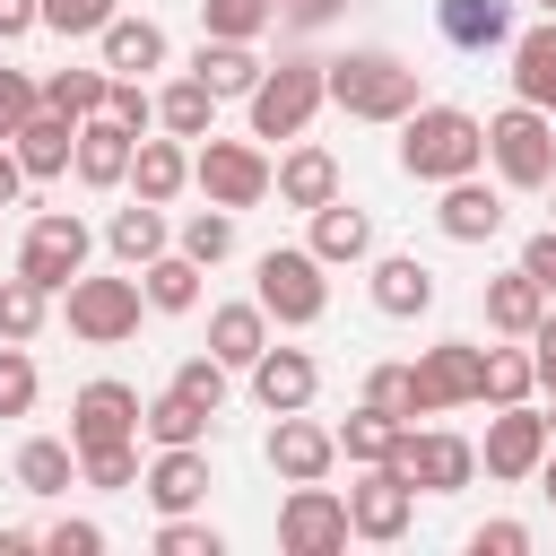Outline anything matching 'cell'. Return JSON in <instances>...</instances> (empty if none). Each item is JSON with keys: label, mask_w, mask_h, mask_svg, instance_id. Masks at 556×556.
<instances>
[{"label": "cell", "mask_w": 556, "mask_h": 556, "mask_svg": "<svg viewBox=\"0 0 556 556\" xmlns=\"http://www.w3.org/2000/svg\"><path fill=\"white\" fill-rule=\"evenodd\" d=\"M321 96H330L348 122H400V113L426 104V96H417V70H408L400 52H382V43H356V52L321 61Z\"/></svg>", "instance_id": "cell-1"}, {"label": "cell", "mask_w": 556, "mask_h": 556, "mask_svg": "<svg viewBox=\"0 0 556 556\" xmlns=\"http://www.w3.org/2000/svg\"><path fill=\"white\" fill-rule=\"evenodd\" d=\"M486 165V122L460 113V104H417L400 113V174L408 182H452V174H478Z\"/></svg>", "instance_id": "cell-2"}, {"label": "cell", "mask_w": 556, "mask_h": 556, "mask_svg": "<svg viewBox=\"0 0 556 556\" xmlns=\"http://www.w3.org/2000/svg\"><path fill=\"white\" fill-rule=\"evenodd\" d=\"M252 304L278 321V330H313L330 313V278L313 261V243H269L261 269H252Z\"/></svg>", "instance_id": "cell-3"}, {"label": "cell", "mask_w": 556, "mask_h": 556, "mask_svg": "<svg viewBox=\"0 0 556 556\" xmlns=\"http://www.w3.org/2000/svg\"><path fill=\"white\" fill-rule=\"evenodd\" d=\"M243 104H252V139H304L313 113L330 104V96H321V61H313V52H278Z\"/></svg>", "instance_id": "cell-4"}, {"label": "cell", "mask_w": 556, "mask_h": 556, "mask_svg": "<svg viewBox=\"0 0 556 556\" xmlns=\"http://www.w3.org/2000/svg\"><path fill=\"white\" fill-rule=\"evenodd\" d=\"M486 165H495L504 191H547V174H556V113L504 104V113L486 122Z\"/></svg>", "instance_id": "cell-5"}, {"label": "cell", "mask_w": 556, "mask_h": 556, "mask_svg": "<svg viewBox=\"0 0 556 556\" xmlns=\"http://www.w3.org/2000/svg\"><path fill=\"white\" fill-rule=\"evenodd\" d=\"M191 191L208 200V208H261L269 200V156L252 148V139H200L191 148Z\"/></svg>", "instance_id": "cell-6"}, {"label": "cell", "mask_w": 556, "mask_h": 556, "mask_svg": "<svg viewBox=\"0 0 556 556\" xmlns=\"http://www.w3.org/2000/svg\"><path fill=\"white\" fill-rule=\"evenodd\" d=\"M87 252H96L87 217H78V208H43V217L26 226V243H17V278H35L43 295H61V287L87 269Z\"/></svg>", "instance_id": "cell-7"}, {"label": "cell", "mask_w": 556, "mask_h": 556, "mask_svg": "<svg viewBox=\"0 0 556 556\" xmlns=\"http://www.w3.org/2000/svg\"><path fill=\"white\" fill-rule=\"evenodd\" d=\"M61 295H70V339H87V348H122V339L139 330V313H148L139 278H87V269H78Z\"/></svg>", "instance_id": "cell-8"}, {"label": "cell", "mask_w": 556, "mask_h": 556, "mask_svg": "<svg viewBox=\"0 0 556 556\" xmlns=\"http://www.w3.org/2000/svg\"><path fill=\"white\" fill-rule=\"evenodd\" d=\"M391 469H400L417 495H460V486L478 478V443L452 434V426H408L400 452H391Z\"/></svg>", "instance_id": "cell-9"}, {"label": "cell", "mask_w": 556, "mask_h": 556, "mask_svg": "<svg viewBox=\"0 0 556 556\" xmlns=\"http://www.w3.org/2000/svg\"><path fill=\"white\" fill-rule=\"evenodd\" d=\"M478 374H486V348H478V339H434V348L408 365L417 417H443V408H478Z\"/></svg>", "instance_id": "cell-10"}, {"label": "cell", "mask_w": 556, "mask_h": 556, "mask_svg": "<svg viewBox=\"0 0 556 556\" xmlns=\"http://www.w3.org/2000/svg\"><path fill=\"white\" fill-rule=\"evenodd\" d=\"M113 443H139V391L113 382V374H96L70 400V452L87 460V452H113Z\"/></svg>", "instance_id": "cell-11"}, {"label": "cell", "mask_w": 556, "mask_h": 556, "mask_svg": "<svg viewBox=\"0 0 556 556\" xmlns=\"http://www.w3.org/2000/svg\"><path fill=\"white\" fill-rule=\"evenodd\" d=\"M278 547H287V556H339V547H348V495L321 486V478L287 486V504H278Z\"/></svg>", "instance_id": "cell-12"}, {"label": "cell", "mask_w": 556, "mask_h": 556, "mask_svg": "<svg viewBox=\"0 0 556 556\" xmlns=\"http://www.w3.org/2000/svg\"><path fill=\"white\" fill-rule=\"evenodd\" d=\"M547 417L530 408V400H513V408H495L486 417V443H478V469L486 478H504V486H521V478H539V460H547Z\"/></svg>", "instance_id": "cell-13"}, {"label": "cell", "mask_w": 556, "mask_h": 556, "mask_svg": "<svg viewBox=\"0 0 556 556\" xmlns=\"http://www.w3.org/2000/svg\"><path fill=\"white\" fill-rule=\"evenodd\" d=\"M408 521H417V486H408L391 460H374V469L348 486V539L391 547V539H408Z\"/></svg>", "instance_id": "cell-14"}, {"label": "cell", "mask_w": 556, "mask_h": 556, "mask_svg": "<svg viewBox=\"0 0 556 556\" xmlns=\"http://www.w3.org/2000/svg\"><path fill=\"white\" fill-rule=\"evenodd\" d=\"M130 148H139V130H122L113 113H87L78 139H70V174H78L87 191H122V182H130Z\"/></svg>", "instance_id": "cell-15"}, {"label": "cell", "mask_w": 556, "mask_h": 556, "mask_svg": "<svg viewBox=\"0 0 556 556\" xmlns=\"http://www.w3.org/2000/svg\"><path fill=\"white\" fill-rule=\"evenodd\" d=\"M208 452L200 443H156V460L139 469V495L156 504V513H191V504H208Z\"/></svg>", "instance_id": "cell-16"}, {"label": "cell", "mask_w": 556, "mask_h": 556, "mask_svg": "<svg viewBox=\"0 0 556 556\" xmlns=\"http://www.w3.org/2000/svg\"><path fill=\"white\" fill-rule=\"evenodd\" d=\"M269 469H278L287 486H304V478H330V469H339V434H330V426H313L304 408H287V417L269 426Z\"/></svg>", "instance_id": "cell-17"}, {"label": "cell", "mask_w": 556, "mask_h": 556, "mask_svg": "<svg viewBox=\"0 0 556 556\" xmlns=\"http://www.w3.org/2000/svg\"><path fill=\"white\" fill-rule=\"evenodd\" d=\"M191 191V139H148L139 130V148H130V200H156V208H174Z\"/></svg>", "instance_id": "cell-18"}, {"label": "cell", "mask_w": 556, "mask_h": 556, "mask_svg": "<svg viewBox=\"0 0 556 556\" xmlns=\"http://www.w3.org/2000/svg\"><path fill=\"white\" fill-rule=\"evenodd\" d=\"M269 191H278L287 208H304V217H313L321 200H339V156H330L321 139H295V148L269 165Z\"/></svg>", "instance_id": "cell-19"}, {"label": "cell", "mask_w": 556, "mask_h": 556, "mask_svg": "<svg viewBox=\"0 0 556 556\" xmlns=\"http://www.w3.org/2000/svg\"><path fill=\"white\" fill-rule=\"evenodd\" d=\"M313 391H321V365H313L304 348H261V356H252V400H261L269 417L313 408Z\"/></svg>", "instance_id": "cell-20"}, {"label": "cell", "mask_w": 556, "mask_h": 556, "mask_svg": "<svg viewBox=\"0 0 556 556\" xmlns=\"http://www.w3.org/2000/svg\"><path fill=\"white\" fill-rule=\"evenodd\" d=\"M165 26L156 17H130V9H113V26L96 35V61L113 70V78H148V70H165Z\"/></svg>", "instance_id": "cell-21"}, {"label": "cell", "mask_w": 556, "mask_h": 556, "mask_svg": "<svg viewBox=\"0 0 556 556\" xmlns=\"http://www.w3.org/2000/svg\"><path fill=\"white\" fill-rule=\"evenodd\" d=\"M434 226L452 243H486V235H504V191H486L478 174H452L443 200H434Z\"/></svg>", "instance_id": "cell-22"}, {"label": "cell", "mask_w": 556, "mask_h": 556, "mask_svg": "<svg viewBox=\"0 0 556 556\" xmlns=\"http://www.w3.org/2000/svg\"><path fill=\"white\" fill-rule=\"evenodd\" d=\"M70 139H78V122H70V113H52V104H35V113L9 130V148H17L26 182H52V174H70Z\"/></svg>", "instance_id": "cell-23"}, {"label": "cell", "mask_w": 556, "mask_h": 556, "mask_svg": "<svg viewBox=\"0 0 556 556\" xmlns=\"http://www.w3.org/2000/svg\"><path fill=\"white\" fill-rule=\"evenodd\" d=\"M313 261H321V269L374 261V217H365L356 200H321V208H313Z\"/></svg>", "instance_id": "cell-24"}, {"label": "cell", "mask_w": 556, "mask_h": 556, "mask_svg": "<svg viewBox=\"0 0 556 556\" xmlns=\"http://www.w3.org/2000/svg\"><path fill=\"white\" fill-rule=\"evenodd\" d=\"M374 313H382V321L434 313V269H426L417 252H382V261H374Z\"/></svg>", "instance_id": "cell-25"}, {"label": "cell", "mask_w": 556, "mask_h": 556, "mask_svg": "<svg viewBox=\"0 0 556 556\" xmlns=\"http://www.w3.org/2000/svg\"><path fill=\"white\" fill-rule=\"evenodd\" d=\"M434 26L452 52H495L513 43V0H434Z\"/></svg>", "instance_id": "cell-26"}, {"label": "cell", "mask_w": 556, "mask_h": 556, "mask_svg": "<svg viewBox=\"0 0 556 556\" xmlns=\"http://www.w3.org/2000/svg\"><path fill=\"white\" fill-rule=\"evenodd\" d=\"M261 70H269V61H261L252 43H226V35H200V52H191V78H200L217 104H226V96H252Z\"/></svg>", "instance_id": "cell-27"}, {"label": "cell", "mask_w": 556, "mask_h": 556, "mask_svg": "<svg viewBox=\"0 0 556 556\" xmlns=\"http://www.w3.org/2000/svg\"><path fill=\"white\" fill-rule=\"evenodd\" d=\"M269 348V313L243 295V304H217L208 313V356L226 365V374H252V356Z\"/></svg>", "instance_id": "cell-28"}, {"label": "cell", "mask_w": 556, "mask_h": 556, "mask_svg": "<svg viewBox=\"0 0 556 556\" xmlns=\"http://www.w3.org/2000/svg\"><path fill=\"white\" fill-rule=\"evenodd\" d=\"M539 313H547V295H539V278H530L521 261H513L504 278H486V330H495V339H530Z\"/></svg>", "instance_id": "cell-29"}, {"label": "cell", "mask_w": 556, "mask_h": 556, "mask_svg": "<svg viewBox=\"0 0 556 556\" xmlns=\"http://www.w3.org/2000/svg\"><path fill=\"white\" fill-rule=\"evenodd\" d=\"M104 243H113V261H122V269H139V261H156V252L174 243V226H165V208H156V200H122V208H113V226H104Z\"/></svg>", "instance_id": "cell-30"}, {"label": "cell", "mask_w": 556, "mask_h": 556, "mask_svg": "<svg viewBox=\"0 0 556 556\" xmlns=\"http://www.w3.org/2000/svg\"><path fill=\"white\" fill-rule=\"evenodd\" d=\"M200 278H208V269H200L191 252H174V243H165L156 261H139V295H148V313H191V304H200Z\"/></svg>", "instance_id": "cell-31"}, {"label": "cell", "mask_w": 556, "mask_h": 556, "mask_svg": "<svg viewBox=\"0 0 556 556\" xmlns=\"http://www.w3.org/2000/svg\"><path fill=\"white\" fill-rule=\"evenodd\" d=\"M513 96L539 104V113H556V17L530 26V35H513Z\"/></svg>", "instance_id": "cell-32"}, {"label": "cell", "mask_w": 556, "mask_h": 556, "mask_svg": "<svg viewBox=\"0 0 556 556\" xmlns=\"http://www.w3.org/2000/svg\"><path fill=\"white\" fill-rule=\"evenodd\" d=\"M9 478H17L26 495H70V486H78V452H70L61 434H26V443H17V469H9Z\"/></svg>", "instance_id": "cell-33"}, {"label": "cell", "mask_w": 556, "mask_h": 556, "mask_svg": "<svg viewBox=\"0 0 556 556\" xmlns=\"http://www.w3.org/2000/svg\"><path fill=\"white\" fill-rule=\"evenodd\" d=\"M208 426H217V417H208L200 400H182L174 382H165L156 400H139V434H148V443H208Z\"/></svg>", "instance_id": "cell-34"}, {"label": "cell", "mask_w": 556, "mask_h": 556, "mask_svg": "<svg viewBox=\"0 0 556 556\" xmlns=\"http://www.w3.org/2000/svg\"><path fill=\"white\" fill-rule=\"evenodd\" d=\"M330 434H339V460L374 469V460H391V452H400L408 417H391V408H365V400H356V417H348V426H330Z\"/></svg>", "instance_id": "cell-35"}, {"label": "cell", "mask_w": 556, "mask_h": 556, "mask_svg": "<svg viewBox=\"0 0 556 556\" xmlns=\"http://www.w3.org/2000/svg\"><path fill=\"white\" fill-rule=\"evenodd\" d=\"M156 130H174V139H208V130H217V96L182 70L174 87H156Z\"/></svg>", "instance_id": "cell-36"}, {"label": "cell", "mask_w": 556, "mask_h": 556, "mask_svg": "<svg viewBox=\"0 0 556 556\" xmlns=\"http://www.w3.org/2000/svg\"><path fill=\"white\" fill-rule=\"evenodd\" d=\"M278 26V0H200V35H226V43H261Z\"/></svg>", "instance_id": "cell-37"}, {"label": "cell", "mask_w": 556, "mask_h": 556, "mask_svg": "<svg viewBox=\"0 0 556 556\" xmlns=\"http://www.w3.org/2000/svg\"><path fill=\"white\" fill-rule=\"evenodd\" d=\"M104 87H113L104 61H96V70H52V78H43V104L70 113V122H87V113H104Z\"/></svg>", "instance_id": "cell-38"}, {"label": "cell", "mask_w": 556, "mask_h": 556, "mask_svg": "<svg viewBox=\"0 0 556 556\" xmlns=\"http://www.w3.org/2000/svg\"><path fill=\"white\" fill-rule=\"evenodd\" d=\"M174 252H191L200 269H217V261L235 252V208H191V217L174 226Z\"/></svg>", "instance_id": "cell-39"}, {"label": "cell", "mask_w": 556, "mask_h": 556, "mask_svg": "<svg viewBox=\"0 0 556 556\" xmlns=\"http://www.w3.org/2000/svg\"><path fill=\"white\" fill-rule=\"evenodd\" d=\"M530 391H539V374H530V348H486L478 400H486V408H513V400H530Z\"/></svg>", "instance_id": "cell-40"}, {"label": "cell", "mask_w": 556, "mask_h": 556, "mask_svg": "<svg viewBox=\"0 0 556 556\" xmlns=\"http://www.w3.org/2000/svg\"><path fill=\"white\" fill-rule=\"evenodd\" d=\"M43 321H52V295L35 287V278H0V339H43Z\"/></svg>", "instance_id": "cell-41"}, {"label": "cell", "mask_w": 556, "mask_h": 556, "mask_svg": "<svg viewBox=\"0 0 556 556\" xmlns=\"http://www.w3.org/2000/svg\"><path fill=\"white\" fill-rule=\"evenodd\" d=\"M78 478H87L96 495H130V486H139V443H113V452H87V460H78Z\"/></svg>", "instance_id": "cell-42"}, {"label": "cell", "mask_w": 556, "mask_h": 556, "mask_svg": "<svg viewBox=\"0 0 556 556\" xmlns=\"http://www.w3.org/2000/svg\"><path fill=\"white\" fill-rule=\"evenodd\" d=\"M35 391H43V382H35V356H26L17 339H0V417H26Z\"/></svg>", "instance_id": "cell-43"}, {"label": "cell", "mask_w": 556, "mask_h": 556, "mask_svg": "<svg viewBox=\"0 0 556 556\" xmlns=\"http://www.w3.org/2000/svg\"><path fill=\"white\" fill-rule=\"evenodd\" d=\"M156 556H226V539L208 521H191V513H165L156 521Z\"/></svg>", "instance_id": "cell-44"}, {"label": "cell", "mask_w": 556, "mask_h": 556, "mask_svg": "<svg viewBox=\"0 0 556 556\" xmlns=\"http://www.w3.org/2000/svg\"><path fill=\"white\" fill-rule=\"evenodd\" d=\"M113 9H122V0H43V26L78 43V35H104V26H113Z\"/></svg>", "instance_id": "cell-45"}, {"label": "cell", "mask_w": 556, "mask_h": 556, "mask_svg": "<svg viewBox=\"0 0 556 556\" xmlns=\"http://www.w3.org/2000/svg\"><path fill=\"white\" fill-rule=\"evenodd\" d=\"M174 391L217 417V408H226V365H217V356H182V365H174Z\"/></svg>", "instance_id": "cell-46"}, {"label": "cell", "mask_w": 556, "mask_h": 556, "mask_svg": "<svg viewBox=\"0 0 556 556\" xmlns=\"http://www.w3.org/2000/svg\"><path fill=\"white\" fill-rule=\"evenodd\" d=\"M104 113H113L122 130H156V96H148V78H113V87H104Z\"/></svg>", "instance_id": "cell-47"}, {"label": "cell", "mask_w": 556, "mask_h": 556, "mask_svg": "<svg viewBox=\"0 0 556 556\" xmlns=\"http://www.w3.org/2000/svg\"><path fill=\"white\" fill-rule=\"evenodd\" d=\"M365 408H391V417H408V426H417V391H408V365H374V374H365Z\"/></svg>", "instance_id": "cell-48"}, {"label": "cell", "mask_w": 556, "mask_h": 556, "mask_svg": "<svg viewBox=\"0 0 556 556\" xmlns=\"http://www.w3.org/2000/svg\"><path fill=\"white\" fill-rule=\"evenodd\" d=\"M35 104H43V78H26V70H0V139H9V130H17Z\"/></svg>", "instance_id": "cell-49"}, {"label": "cell", "mask_w": 556, "mask_h": 556, "mask_svg": "<svg viewBox=\"0 0 556 556\" xmlns=\"http://www.w3.org/2000/svg\"><path fill=\"white\" fill-rule=\"evenodd\" d=\"M43 547H52V556H96V547H104V530H96V521H78V513H61V521L43 530Z\"/></svg>", "instance_id": "cell-50"}, {"label": "cell", "mask_w": 556, "mask_h": 556, "mask_svg": "<svg viewBox=\"0 0 556 556\" xmlns=\"http://www.w3.org/2000/svg\"><path fill=\"white\" fill-rule=\"evenodd\" d=\"M469 547H478V556H530V530H521V521H478Z\"/></svg>", "instance_id": "cell-51"}, {"label": "cell", "mask_w": 556, "mask_h": 556, "mask_svg": "<svg viewBox=\"0 0 556 556\" xmlns=\"http://www.w3.org/2000/svg\"><path fill=\"white\" fill-rule=\"evenodd\" d=\"M521 348H530V374H539V391H556V304L539 313V330H530Z\"/></svg>", "instance_id": "cell-52"}, {"label": "cell", "mask_w": 556, "mask_h": 556, "mask_svg": "<svg viewBox=\"0 0 556 556\" xmlns=\"http://www.w3.org/2000/svg\"><path fill=\"white\" fill-rule=\"evenodd\" d=\"M521 269H530V278H539V295L556 304V226H539V235L521 243Z\"/></svg>", "instance_id": "cell-53"}, {"label": "cell", "mask_w": 556, "mask_h": 556, "mask_svg": "<svg viewBox=\"0 0 556 556\" xmlns=\"http://www.w3.org/2000/svg\"><path fill=\"white\" fill-rule=\"evenodd\" d=\"M35 26H43V0H0V43H17Z\"/></svg>", "instance_id": "cell-54"}, {"label": "cell", "mask_w": 556, "mask_h": 556, "mask_svg": "<svg viewBox=\"0 0 556 556\" xmlns=\"http://www.w3.org/2000/svg\"><path fill=\"white\" fill-rule=\"evenodd\" d=\"M339 9H348V0H278V17H287V26H304V35H313V26H330Z\"/></svg>", "instance_id": "cell-55"}, {"label": "cell", "mask_w": 556, "mask_h": 556, "mask_svg": "<svg viewBox=\"0 0 556 556\" xmlns=\"http://www.w3.org/2000/svg\"><path fill=\"white\" fill-rule=\"evenodd\" d=\"M17 191H26V165H17V148L0 139V208H17Z\"/></svg>", "instance_id": "cell-56"}, {"label": "cell", "mask_w": 556, "mask_h": 556, "mask_svg": "<svg viewBox=\"0 0 556 556\" xmlns=\"http://www.w3.org/2000/svg\"><path fill=\"white\" fill-rule=\"evenodd\" d=\"M26 547H43V530H0V556H26Z\"/></svg>", "instance_id": "cell-57"}, {"label": "cell", "mask_w": 556, "mask_h": 556, "mask_svg": "<svg viewBox=\"0 0 556 556\" xmlns=\"http://www.w3.org/2000/svg\"><path fill=\"white\" fill-rule=\"evenodd\" d=\"M539 495L556 504V443H547V460H539Z\"/></svg>", "instance_id": "cell-58"}, {"label": "cell", "mask_w": 556, "mask_h": 556, "mask_svg": "<svg viewBox=\"0 0 556 556\" xmlns=\"http://www.w3.org/2000/svg\"><path fill=\"white\" fill-rule=\"evenodd\" d=\"M539 417H547V434H556V391H547V408H539Z\"/></svg>", "instance_id": "cell-59"}, {"label": "cell", "mask_w": 556, "mask_h": 556, "mask_svg": "<svg viewBox=\"0 0 556 556\" xmlns=\"http://www.w3.org/2000/svg\"><path fill=\"white\" fill-rule=\"evenodd\" d=\"M547 226H556V174H547Z\"/></svg>", "instance_id": "cell-60"}, {"label": "cell", "mask_w": 556, "mask_h": 556, "mask_svg": "<svg viewBox=\"0 0 556 556\" xmlns=\"http://www.w3.org/2000/svg\"><path fill=\"white\" fill-rule=\"evenodd\" d=\"M539 9H547V17H556V0H539Z\"/></svg>", "instance_id": "cell-61"}]
</instances>
